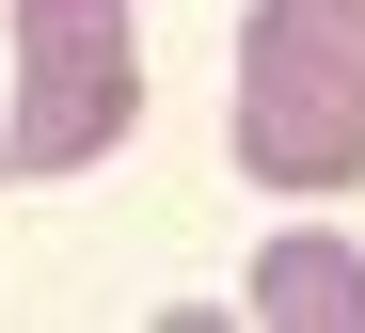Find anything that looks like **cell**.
I'll return each instance as SVG.
<instances>
[{"mask_svg": "<svg viewBox=\"0 0 365 333\" xmlns=\"http://www.w3.org/2000/svg\"><path fill=\"white\" fill-rule=\"evenodd\" d=\"M238 302H255L270 333H365V254L302 222V238H270V254H255V286H238Z\"/></svg>", "mask_w": 365, "mask_h": 333, "instance_id": "3957f363", "label": "cell"}, {"mask_svg": "<svg viewBox=\"0 0 365 333\" xmlns=\"http://www.w3.org/2000/svg\"><path fill=\"white\" fill-rule=\"evenodd\" d=\"M238 175L365 190V16L349 0H255L238 16Z\"/></svg>", "mask_w": 365, "mask_h": 333, "instance_id": "6da1fadb", "label": "cell"}, {"mask_svg": "<svg viewBox=\"0 0 365 333\" xmlns=\"http://www.w3.org/2000/svg\"><path fill=\"white\" fill-rule=\"evenodd\" d=\"M143 127V48H128V0H16V127L0 159L16 175H80Z\"/></svg>", "mask_w": 365, "mask_h": 333, "instance_id": "7a4b0ae2", "label": "cell"}, {"mask_svg": "<svg viewBox=\"0 0 365 333\" xmlns=\"http://www.w3.org/2000/svg\"><path fill=\"white\" fill-rule=\"evenodd\" d=\"M349 16H365V0H349Z\"/></svg>", "mask_w": 365, "mask_h": 333, "instance_id": "277c9868", "label": "cell"}]
</instances>
